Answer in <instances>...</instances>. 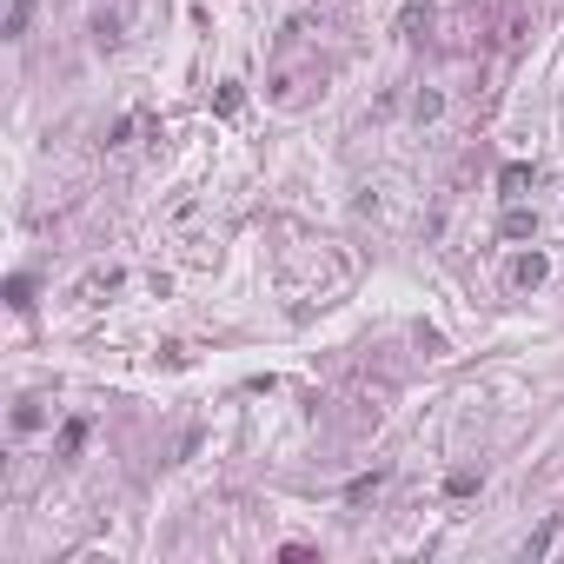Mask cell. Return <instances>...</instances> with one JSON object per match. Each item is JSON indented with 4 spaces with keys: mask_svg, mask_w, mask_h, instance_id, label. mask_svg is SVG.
I'll return each instance as SVG.
<instances>
[{
    "mask_svg": "<svg viewBox=\"0 0 564 564\" xmlns=\"http://www.w3.org/2000/svg\"><path fill=\"white\" fill-rule=\"evenodd\" d=\"M525 34H531V0H472L478 47H518Z\"/></svg>",
    "mask_w": 564,
    "mask_h": 564,
    "instance_id": "obj_1",
    "label": "cell"
},
{
    "mask_svg": "<svg viewBox=\"0 0 564 564\" xmlns=\"http://www.w3.org/2000/svg\"><path fill=\"white\" fill-rule=\"evenodd\" d=\"M326 73H332V67H326L319 54L299 60V67H292V60H279V67H273V87H266V93H273L279 107H306L312 87H326Z\"/></svg>",
    "mask_w": 564,
    "mask_h": 564,
    "instance_id": "obj_2",
    "label": "cell"
},
{
    "mask_svg": "<svg viewBox=\"0 0 564 564\" xmlns=\"http://www.w3.org/2000/svg\"><path fill=\"white\" fill-rule=\"evenodd\" d=\"M545 273H551V266H545V253H518V259H511V286H518V292H531V286H545Z\"/></svg>",
    "mask_w": 564,
    "mask_h": 564,
    "instance_id": "obj_3",
    "label": "cell"
},
{
    "mask_svg": "<svg viewBox=\"0 0 564 564\" xmlns=\"http://www.w3.org/2000/svg\"><path fill=\"white\" fill-rule=\"evenodd\" d=\"M87 432H93V419H67V425H60V445H54V458H80Z\"/></svg>",
    "mask_w": 564,
    "mask_h": 564,
    "instance_id": "obj_4",
    "label": "cell"
},
{
    "mask_svg": "<svg viewBox=\"0 0 564 564\" xmlns=\"http://www.w3.org/2000/svg\"><path fill=\"white\" fill-rule=\"evenodd\" d=\"M498 233H505V239H538V213H531V206H511Z\"/></svg>",
    "mask_w": 564,
    "mask_h": 564,
    "instance_id": "obj_5",
    "label": "cell"
},
{
    "mask_svg": "<svg viewBox=\"0 0 564 564\" xmlns=\"http://www.w3.org/2000/svg\"><path fill=\"white\" fill-rule=\"evenodd\" d=\"M27 20H34V0H14V7H7V27H0V34H7V40H20V34H27Z\"/></svg>",
    "mask_w": 564,
    "mask_h": 564,
    "instance_id": "obj_6",
    "label": "cell"
},
{
    "mask_svg": "<svg viewBox=\"0 0 564 564\" xmlns=\"http://www.w3.org/2000/svg\"><path fill=\"white\" fill-rule=\"evenodd\" d=\"M7 306H14V312H34V279H7Z\"/></svg>",
    "mask_w": 564,
    "mask_h": 564,
    "instance_id": "obj_7",
    "label": "cell"
},
{
    "mask_svg": "<svg viewBox=\"0 0 564 564\" xmlns=\"http://www.w3.org/2000/svg\"><path fill=\"white\" fill-rule=\"evenodd\" d=\"M379 485H385V472H365V478H352V485H346V505H365V498L379 492Z\"/></svg>",
    "mask_w": 564,
    "mask_h": 564,
    "instance_id": "obj_8",
    "label": "cell"
},
{
    "mask_svg": "<svg viewBox=\"0 0 564 564\" xmlns=\"http://www.w3.org/2000/svg\"><path fill=\"white\" fill-rule=\"evenodd\" d=\"M40 419H47V412H40V399H14V432H34Z\"/></svg>",
    "mask_w": 564,
    "mask_h": 564,
    "instance_id": "obj_9",
    "label": "cell"
},
{
    "mask_svg": "<svg viewBox=\"0 0 564 564\" xmlns=\"http://www.w3.org/2000/svg\"><path fill=\"white\" fill-rule=\"evenodd\" d=\"M498 186H505V200H518V193L531 186V166H505V173H498Z\"/></svg>",
    "mask_w": 564,
    "mask_h": 564,
    "instance_id": "obj_10",
    "label": "cell"
},
{
    "mask_svg": "<svg viewBox=\"0 0 564 564\" xmlns=\"http://www.w3.org/2000/svg\"><path fill=\"white\" fill-rule=\"evenodd\" d=\"M445 492H452V498H472L478 478H472V472H452V478H445Z\"/></svg>",
    "mask_w": 564,
    "mask_h": 564,
    "instance_id": "obj_11",
    "label": "cell"
}]
</instances>
